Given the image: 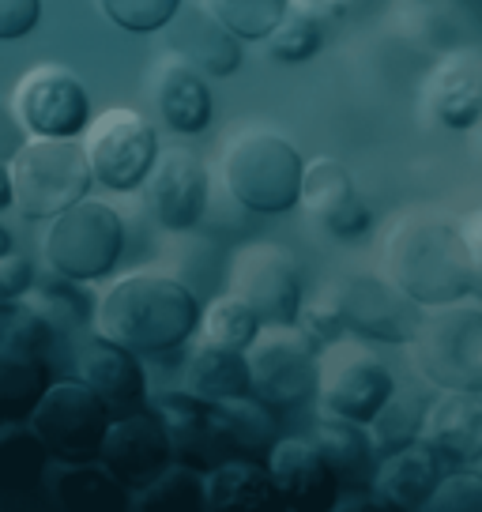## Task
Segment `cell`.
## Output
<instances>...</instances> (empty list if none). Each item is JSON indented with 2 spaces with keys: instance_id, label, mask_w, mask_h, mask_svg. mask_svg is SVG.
Wrapping results in <instances>:
<instances>
[{
  "instance_id": "5",
  "label": "cell",
  "mask_w": 482,
  "mask_h": 512,
  "mask_svg": "<svg viewBox=\"0 0 482 512\" xmlns=\"http://www.w3.org/2000/svg\"><path fill=\"white\" fill-rule=\"evenodd\" d=\"M415 373L430 388L482 392V309L479 305L445 302L422 309L411 336Z\"/></svg>"
},
{
  "instance_id": "12",
  "label": "cell",
  "mask_w": 482,
  "mask_h": 512,
  "mask_svg": "<svg viewBox=\"0 0 482 512\" xmlns=\"http://www.w3.org/2000/svg\"><path fill=\"white\" fill-rule=\"evenodd\" d=\"M226 290L249 305L260 324H294L306 302L298 260L275 241L238 245L226 260Z\"/></svg>"
},
{
  "instance_id": "42",
  "label": "cell",
  "mask_w": 482,
  "mask_h": 512,
  "mask_svg": "<svg viewBox=\"0 0 482 512\" xmlns=\"http://www.w3.org/2000/svg\"><path fill=\"white\" fill-rule=\"evenodd\" d=\"M42 23V0H0V42H19Z\"/></svg>"
},
{
  "instance_id": "24",
  "label": "cell",
  "mask_w": 482,
  "mask_h": 512,
  "mask_svg": "<svg viewBox=\"0 0 482 512\" xmlns=\"http://www.w3.org/2000/svg\"><path fill=\"white\" fill-rule=\"evenodd\" d=\"M437 479H441V456L430 445L415 441V445L392 448L377 460L370 479V497L377 505H388V509L415 512L426 509L430 494L437 490Z\"/></svg>"
},
{
  "instance_id": "35",
  "label": "cell",
  "mask_w": 482,
  "mask_h": 512,
  "mask_svg": "<svg viewBox=\"0 0 482 512\" xmlns=\"http://www.w3.org/2000/svg\"><path fill=\"white\" fill-rule=\"evenodd\" d=\"M215 241L219 238L185 241L181 253L174 256V264H170V275H177L200 302H208L219 290H226V253Z\"/></svg>"
},
{
  "instance_id": "43",
  "label": "cell",
  "mask_w": 482,
  "mask_h": 512,
  "mask_svg": "<svg viewBox=\"0 0 482 512\" xmlns=\"http://www.w3.org/2000/svg\"><path fill=\"white\" fill-rule=\"evenodd\" d=\"M460 238L467 245V268H471V294L482 298V204L471 208L460 223Z\"/></svg>"
},
{
  "instance_id": "41",
  "label": "cell",
  "mask_w": 482,
  "mask_h": 512,
  "mask_svg": "<svg viewBox=\"0 0 482 512\" xmlns=\"http://www.w3.org/2000/svg\"><path fill=\"white\" fill-rule=\"evenodd\" d=\"M34 264L23 253H4L0 256V305H12L19 298H27L34 287Z\"/></svg>"
},
{
  "instance_id": "26",
  "label": "cell",
  "mask_w": 482,
  "mask_h": 512,
  "mask_svg": "<svg viewBox=\"0 0 482 512\" xmlns=\"http://www.w3.org/2000/svg\"><path fill=\"white\" fill-rule=\"evenodd\" d=\"M309 441L321 448V456L328 460L332 475L339 479V490H343V486H347V490H362V486L370 490L373 467L381 460V452L373 448L366 426L317 411V422H313V437H309Z\"/></svg>"
},
{
  "instance_id": "9",
  "label": "cell",
  "mask_w": 482,
  "mask_h": 512,
  "mask_svg": "<svg viewBox=\"0 0 482 512\" xmlns=\"http://www.w3.org/2000/svg\"><path fill=\"white\" fill-rule=\"evenodd\" d=\"M396 392V377L358 336H339L317 354V411L366 426Z\"/></svg>"
},
{
  "instance_id": "39",
  "label": "cell",
  "mask_w": 482,
  "mask_h": 512,
  "mask_svg": "<svg viewBox=\"0 0 482 512\" xmlns=\"http://www.w3.org/2000/svg\"><path fill=\"white\" fill-rule=\"evenodd\" d=\"M98 8L121 31L155 34L170 23V16L181 8V0H98Z\"/></svg>"
},
{
  "instance_id": "16",
  "label": "cell",
  "mask_w": 482,
  "mask_h": 512,
  "mask_svg": "<svg viewBox=\"0 0 482 512\" xmlns=\"http://www.w3.org/2000/svg\"><path fill=\"white\" fill-rule=\"evenodd\" d=\"M98 460L110 467L117 482H125L132 494L144 490L147 482H155L174 464V448H170V433L155 415L151 400L136 411L113 415L98 448Z\"/></svg>"
},
{
  "instance_id": "21",
  "label": "cell",
  "mask_w": 482,
  "mask_h": 512,
  "mask_svg": "<svg viewBox=\"0 0 482 512\" xmlns=\"http://www.w3.org/2000/svg\"><path fill=\"white\" fill-rule=\"evenodd\" d=\"M76 377H80L87 388H95L98 400L110 407V415H125V411H136L151 400V388H147V369L140 362V354L117 347L110 339L91 336L83 339L76 354Z\"/></svg>"
},
{
  "instance_id": "11",
  "label": "cell",
  "mask_w": 482,
  "mask_h": 512,
  "mask_svg": "<svg viewBox=\"0 0 482 512\" xmlns=\"http://www.w3.org/2000/svg\"><path fill=\"white\" fill-rule=\"evenodd\" d=\"M159 147V132L151 128V121L129 106L98 113L83 132V155L91 177L106 192H140Z\"/></svg>"
},
{
  "instance_id": "18",
  "label": "cell",
  "mask_w": 482,
  "mask_h": 512,
  "mask_svg": "<svg viewBox=\"0 0 482 512\" xmlns=\"http://www.w3.org/2000/svg\"><path fill=\"white\" fill-rule=\"evenodd\" d=\"M298 204H302L336 241H358L373 230L370 204L358 196L351 170L339 159L306 162Z\"/></svg>"
},
{
  "instance_id": "44",
  "label": "cell",
  "mask_w": 482,
  "mask_h": 512,
  "mask_svg": "<svg viewBox=\"0 0 482 512\" xmlns=\"http://www.w3.org/2000/svg\"><path fill=\"white\" fill-rule=\"evenodd\" d=\"M12 208V185H8V159H0V211Z\"/></svg>"
},
{
  "instance_id": "38",
  "label": "cell",
  "mask_w": 482,
  "mask_h": 512,
  "mask_svg": "<svg viewBox=\"0 0 482 512\" xmlns=\"http://www.w3.org/2000/svg\"><path fill=\"white\" fill-rule=\"evenodd\" d=\"M430 512H482V467L456 464L452 471H441L437 490L426 501Z\"/></svg>"
},
{
  "instance_id": "29",
  "label": "cell",
  "mask_w": 482,
  "mask_h": 512,
  "mask_svg": "<svg viewBox=\"0 0 482 512\" xmlns=\"http://www.w3.org/2000/svg\"><path fill=\"white\" fill-rule=\"evenodd\" d=\"M46 482L68 509H129L132 490L102 460H49Z\"/></svg>"
},
{
  "instance_id": "37",
  "label": "cell",
  "mask_w": 482,
  "mask_h": 512,
  "mask_svg": "<svg viewBox=\"0 0 482 512\" xmlns=\"http://www.w3.org/2000/svg\"><path fill=\"white\" fill-rule=\"evenodd\" d=\"M204 471L170 464L155 482L132 494L136 509H204Z\"/></svg>"
},
{
  "instance_id": "4",
  "label": "cell",
  "mask_w": 482,
  "mask_h": 512,
  "mask_svg": "<svg viewBox=\"0 0 482 512\" xmlns=\"http://www.w3.org/2000/svg\"><path fill=\"white\" fill-rule=\"evenodd\" d=\"M8 185H12V208L19 211V219L49 223L76 200L91 196L95 177L80 140L27 136L8 155Z\"/></svg>"
},
{
  "instance_id": "34",
  "label": "cell",
  "mask_w": 482,
  "mask_h": 512,
  "mask_svg": "<svg viewBox=\"0 0 482 512\" xmlns=\"http://www.w3.org/2000/svg\"><path fill=\"white\" fill-rule=\"evenodd\" d=\"M264 46L279 64H306L324 49V19L309 8L290 0L287 16L275 23V31L264 38Z\"/></svg>"
},
{
  "instance_id": "27",
  "label": "cell",
  "mask_w": 482,
  "mask_h": 512,
  "mask_svg": "<svg viewBox=\"0 0 482 512\" xmlns=\"http://www.w3.org/2000/svg\"><path fill=\"white\" fill-rule=\"evenodd\" d=\"M181 388L208 403H226L238 396H253V381H249V362L245 351H230V347H215L196 339L189 347L185 369H181Z\"/></svg>"
},
{
  "instance_id": "15",
  "label": "cell",
  "mask_w": 482,
  "mask_h": 512,
  "mask_svg": "<svg viewBox=\"0 0 482 512\" xmlns=\"http://www.w3.org/2000/svg\"><path fill=\"white\" fill-rule=\"evenodd\" d=\"M140 192H144V204L151 211V219L166 234H193L196 226L204 223V215H208V162L185 144L159 147L155 166L147 170Z\"/></svg>"
},
{
  "instance_id": "20",
  "label": "cell",
  "mask_w": 482,
  "mask_h": 512,
  "mask_svg": "<svg viewBox=\"0 0 482 512\" xmlns=\"http://www.w3.org/2000/svg\"><path fill=\"white\" fill-rule=\"evenodd\" d=\"M166 31V49L170 57L185 61L208 80H226L241 68V42L226 31L219 19L208 12V4H185L177 8Z\"/></svg>"
},
{
  "instance_id": "31",
  "label": "cell",
  "mask_w": 482,
  "mask_h": 512,
  "mask_svg": "<svg viewBox=\"0 0 482 512\" xmlns=\"http://www.w3.org/2000/svg\"><path fill=\"white\" fill-rule=\"evenodd\" d=\"M264 328L260 317L249 305L234 298L230 290H219L215 298L200 305V324H196V339L215 343V347H230V351H249V343L257 339Z\"/></svg>"
},
{
  "instance_id": "10",
  "label": "cell",
  "mask_w": 482,
  "mask_h": 512,
  "mask_svg": "<svg viewBox=\"0 0 482 512\" xmlns=\"http://www.w3.org/2000/svg\"><path fill=\"white\" fill-rule=\"evenodd\" d=\"M317 347L294 324H264L249 343L253 396L272 411H298L317 396Z\"/></svg>"
},
{
  "instance_id": "6",
  "label": "cell",
  "mask_w": 482,
  "mask_h": 512,
  "mask_svg": "<svg viewBox=\"0 0 482 512\" xmlns=\"http://www.w3.org/2000/svg\"><path fill=\"white\" fill-rule=\"evenodd\" d=\"M125 238H129V226L121 219V211L106 200L83 196L46 223L42 256L49 272L76 283H98L121 264Z\"/></svg>"
},
{
  "instance_id": "36",
  "label": "cell",
  "mask_w": 482,
  "mask_h": 512,
  "mask_svg": "<svg viewBox=\"0 0 482 512\" xmlns=\"http://www.w3.org/2000/svg\"><path fill=\"white\" fill-rule=\"evenodd\" d=\"M204 4L238 42H264L290 8V0H204Z\"/></svg>"
},
{
  "instance_id": "32",
  "label": "cell",
  "mask_w": 482,
  "mask_h": 512,
  "mask_svg": "<svg viewBox=\"0 0 482 512\" xmlns=\"http://www.w3.org/2000/svg\"><path fill=\"white\" fill-rule=\"evenodd\" d=\"M87 283H76V279H65V275H49V279H38L34 275V287L27 294V302L34 309H42L46 320L65 336V332H76V328H87L95 324V298L87 294Z\"/></svg>"
},
{
  "instance_id": "33",
  "label": "cell",
  "mask_w": 482,
  "mask_h": 512,
  "mask_svg": "<svg viewBox=\"0 0 482 512\" xmlns=\"http://www.w3.org/2000/svg\"><path fill=\"white\" fill-rule=\"evenodd\" d=\"M426 403H430L426 392H400V388H396V392L381 403V411L366 422V433H370L373 448L385 456L392 448L415 445L418 433H422V418H426Z\"/></svg>"
},
{
  "instance_id": "25",
  "label": "cell",
  "mask_w": 482,
  "mask_h": 512,
  "mask_svg": "<svg viewBox=\"0 0 482 512\" xmlns=\"http://www.w3.org/2000/svg\"><path fill=\"white\" fill-rule=\"evenodd\" d=\"M155 106L170 132L200 136L211 125V91L208 76H200L177 57H166L155 72Z\"/></svg>"
},
{
  "instance_id": "3",
  "label": "cell",
  "mask_w": 482,
  "mask_h": 512,
  "mask_svg": "<svg viewBox=\"0 0 482 512\" xmlns=\"http://www.w3.org/2000/svg\"><path fill=\"white\" fill-rule=\"evenodd\" d=\"M302 151L272 128H245L223 147L226 196L249 215H287L302 192Z\"/></svg>"
},
{
  "instance_id": "17",
  "label": "cell",
  "mask_w": 482,
  "mask_h": 512,
  "mask_svg": "<svg viewBox=\"0 0 482 512\" xmlns=\"http://www.w3.org/2000/svg\"><path fill=\"white\" fill-rule=\"evenodd\" d=\"M264 467L272 475L275 501H283L290 509L328 512L339 505V494H343L339 479L309 437H279L264 452Z\"/></svg>"
},
{
  "instance_id": "22",
  "label": "cell",
  "mask_w": 482,
  "mask_h": 512,
  "mask_svg": "<svg viewBox=\"0 0 482 512\" xmlns=\"http://www.w3.org/2000/svg\"><path fill=\"white\" fill-rule=\"evenodd\" d=\"M426 110L449 132H475L482 121V57L471 49H452L430 72Z\"/></svg>"
},
{
  "instance_id": "14",
  "label": "cell",
  "mask_w": 482,
  "mask_h": 512,
  "mask_svg": "<svg viewBox=\"0 0 482 512\" xmlns=\"http://www.w3.org/2000/svg\"><path fill=\"white\" fill-rule=\"evenodd\" d=\"M336 309L343 317L347 336H358L366 343H388L407 347L415 336V324L422 317V305H415L388 275L354 272L343 275L332 287Z\"/></svg>"
},
{
  "instance_id": "1",
  "label": "cell",
  "mask_w": 482,
  "mask_h": 512,
  "mask_svg": "<svg viewBox=\"0 0 482 512\" xmlns=\"http://www.w3.org/2000/svg\"><path fill=\"white\" fill-rule=\"evenodd\" d=\"M200 298L170 272H129L95 298V336L132 354H174L196 339Z\"/></svg>"
},
{
  "instance_id": "45",
  "label": "cell",
  "mask_w": 482,
  "mask_h": 512,
  "mask_svg": "<svg viewBox=\"0 0 482 512\" xmlns=\"http://www.w3.org/2000/svg\"><path fill=\"white\" fill-rule=\"evenodd\" d=\"M12 245H16V241H12V230H8V226L0 223V256L12 253Z\"/></svg>"
},
{
  "instance_id": "7",
  "label": "cell",
  "mask_w": 482,
  "mask_h": 512,
  "mask_svg": "<svg viewBox=\"0 0 482 512\" xmlns=\"http://www.w3.org/2000/svg\"><path fill=\"white\" fill-rule=\"evenodd\" d=\"M57 328L27 298L0 305V411L8 418H27L42 388L53 381Z\"/></svg>"
},
{
  "instance_id": "40",
  "label": "cell",
  "mask_w": 482,
  "mask_h": 512,
  "mask_svg": "<svg viewBox=\"0 0 482 512\" xmlns=\"http://www.w3.org/2000/svg\"><path fill=\"white\" fill-rule=\"evenodd\" d=\"M294 328H298V332H306V339L317 347V351H321V347H328V343H336L339 336H347V328H343V317H339L332 290H324L321 298H313V302H302Z\"/></svg>"
},
{
  "instance_id": "19",
  "label": "cell",
  "mask_w": 482,
  "mask_h": 512,
  "mask_svg": "<svg viewBox=\"0 0 482 512\" xmlns=\"http://www.w3.org/2000/svg\"><path fill=\"white\" fill-rule=\"evenodd\" d=\"M155 415L162 418V426L170 433V448H174V464L208 471L219 460L234 456L226 445L223 422H219V407L208 400H196L185 388L181 392H166L151 400Z\"/></svg>"
},
{
  "instance_id": "13",
  "label": "cell",
  "mask_w": 482,
  "mask_h": 512,
  "mask_svg": "<svg viewBox=\"0 0 482 512\" xmlns=\"http://www.w3.org/2000/svg\"><path fill=\"white\" fill-rule=\"evenodd\" d=\"M12 113L27 136L80 140L91 125V95L76 72L61 64H38L16 83Z\"/></svg>"
},
{
  "instance_id": "8",
  "label": "cell",
  "mask_w": 482,
  "mask_h": 512,
  "mask_svg": "<svg viewBox=\"0 0 482 512\" xmlns=\"http://www.w3.org/2000/svg\"><path fill=\"white\" fill-rule=\"evenodd\" d=\"M110 418V407L98 400L95 388H87L72 373L53 377L23 422L42 441L49 460H98Z\"/></svg>"
},
{
  "instance_id": "30",
  "label": "cell",
  "mask_w": 482,
  "mask_h": 512,
  "mask_svg": "<svg viewBox=\"0 0 482 512\" xmlns=\"http://www.w3.org/2000/svg\"><path fill=\"white\" fill-rule=\"evenodd\" d=\"M215 407H219L226 445L234 456H264L283 437L279 433V411L260 403L257 396H238V400L215 403Z\"/></svg>"
},
{
  "instance_id": "2",
  "label": "cell",
  "mask_w": 482,
  "mask_h": 512,
  "mask_svg": "<svg viewBox=\"0 0 482 512\" xmlns=\"http://www.w3.org/2000/svg\"><path fill=\"white\" fill-rule=\"evenodd\" d=\"M381 264L388 279L422 309L460 302L471 294V268L460 226L434 215L407 211L388 226Z\"/></svg>"
},
{
  "instance_id": "23",
  "label": "cell",
  "mask_w": 482,
  "mask_h": 512,
  "mask_svg": "<svg viewBox=\"0 0 482 512\" xmlns=\"http://www.w3.org/2000/svg\"><path fill=\"white\" fill-rule=\"evenodd\" d=\"M418 441L449 464H482V392L437 388L426 403Z\"/></svg>"
},
{
  "instance_id": "46",
  "label": "cell",
  "mask_w": 482,
  "mask_h": 512,
  "mask_svg": "<svg viewBox=\"0 0 482 512\" xmlns=\"http://www.w3.org/2000/svg\"><path fill=\"white\" fill-rule=\"evenodd\" d=\"M479 132H482V121H479Z\"/></svg>"
},
{
  "instance_id": "28",
  "label": "cell",
  "mask_w": 482,
  "mask_h": 512,
  "mask_svg": "<svg viewBox=\"0 0 482 512\" xmlns=\"http://www.w3.org/2000/svg\"><path fill=\"white\" fill-rule=\"evenodd\" d=\"M200 479H204V509L211 512L264 509L275 501L272 475L257 456H226Z\"/></svg>"
}]
</instances>
